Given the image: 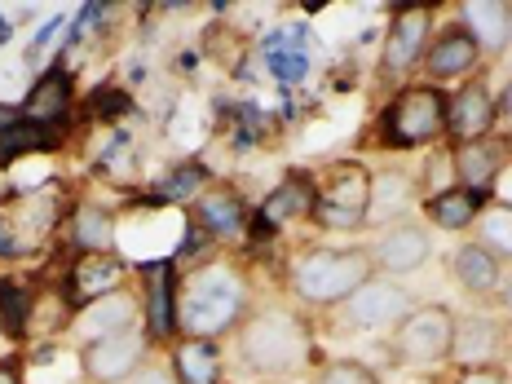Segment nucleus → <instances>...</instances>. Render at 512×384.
I'll list each match as a JSON object with an SVG mask.
<instances>
[{"label":"nucleus","mask_w":512,"mask_h":384,"mask_svg":"<svg viewBox=\"0 0 512 384\" xmlns=\"http://www.w3.org/2000/svg\"><path fill=\"white\" fill-rule=\"evenodd\" d=\"M124 279H128V261L115 252H80L67 270V301L76 309H89L98 305L102 296H115L124 292Z\"/></svg>","instance_id":"nucleus-14"},{"label":"nucleus","mask_w":512,"mask_h":384,"mask_svg":"<svg viewBox=\"0 0 512 384\" xmlns=\"http://www.w3.org/2000/svg\"><path fill=\"white\" fill-rule=\"evenodd\" d=\"M18 115L31 124H62L71 115V80H67V71H49V76H40L36 84H31V93H27V102L18 106Z\"/></svg>","instance_id":"nucleus-22"},{"label":"nucleus","mask_w":512,"mask_h":384,"mask_svg":"<svg viewBox=\"0 0 512 384\" xmlns=\"http://www.w3.org/2000/svg\"><path fill=\"white\" fill-rule=\"evenodd\" d=\"M336 309H340V323H345V327L376 332V327H398L402 318L415 309V301H411V292L398 279H384V274H376V279H367L354 296H349V301H340Z\"/></svg>","instance_id":"nucleus-10"},{"label":"nucleus","mask_w":512,"mask_h":384,"mask_svg":"<svg viewBox=\"0 0 512 384\" xmlns=\"http://www.w3.org/2000/svg\"><path fill=\"white\" fill-rule=\"evenodd\" d=\"M433 40V9L429 5H398L393 9V23H389V36H384V49H380V80L393 84L402 80L411 67L424 62V49Z\"/></svg>","instance_id":"nucleus-8"},{"label":"nucleus","mask_w":512,"mask_h":384,"mask_svg":"<svg viewBox=\"0 0 512 384\" xmlns=\"http://www.w3.org/2000/svg\"><path fill=\"white\" fill-rule=\"evenodd\" d=\"M190 221L195 230H204L208 239H239L248 230V204L239 199V190L230 186H204L190 199Z\"/></svg>","instance_id":"nucleus-15"},{"label":"nucleus","mask_w":512,"mask_h":384,"mask_svg":"<svg viewBox=\"0 0 512 384\" xmlns=\"http://www.w3.org/2000/svg\"><path fill=\"white\" fill-rule=\"evenodd\" d=\"M314 221L327 230H358L376 208V177L358 159H336L323 177L314 181Z\"/></svg>","instance_id":"nucleus-4"},{"label":"nucleus","mask_w":512,"mask_h":384,"mask_svg":"<svg viewBox=\"0 0 512 384\" xmlns=\"http://www.w3.org/2000/svg\"><path fill=\"white\" fill-rule=\"evenodd\" d=\"M5 40H9V23H5V18H0V45H5Z\"/></svg>","instance_id":"nucleus-39"},{"label":"nucleus","mask_w":512,"mask_h":384,"mask_svg":"<svg viewBox=\"0 0 512 384\" xmlns=\"http://www.w3.org/2000/svg\"><path fill=\"white\" fill-rule=\"evenodd\" d=\"M477 62H482L477 40L468 36L460 23H451L429 40L420 67H424V76H429V84H442V80H460V76H468V71H477Z\"/></svg>","instance_id":"nucleus-17"},{"label":"nucleus","mask_w":512,"mask_h":384,"mask_svg":"<svg viewBox=\"0 0 512 384\" xmlns=\"http://www.w3.org/2000/svg\"><path fill=\"white\" fill-rule=\"evenodd\" d=\"M58 226V199L45 190H23L14 195L9 212H0V256H27Z\"/></svg>","instance_id":"nucleus-9"},{"label":"nucleus","mask_w":512,"mask_h":384,"mask_svg":"<svg viewBox=\"0 0 512 384\" xmlns=\"http://www.w3.org/2000/svg\"><path fill=\"white\" fill-rule=\"evenodd\" d=\"M314 181H309V173H287L279 186L265 195L261 212H256V221H248L252 234H274L279 226H292L296 217H314Z\"/></svg>","instance_id":"nucleus-16"},{"label":"nucleus","mask_w":512,"mask_h":384,"mask_svg":"<svg viewBox=\"0 0 512 384\" xmlns=\"http://www.w3.org/2000/svg\"><path fill=\"white\" fill-rule=\"evenodd\" d=\"M31 296L18 283H0V323L9 336H27L31 332Z\"/></svg>","instance_id":"nucleus-29"},{"label":"nucleus","mask_w":512,"mask_h":384,"mask_svg":"<svg viewBox=\"0 0 512 384\" xmlns=\"http://www.w3.org/2000/svg\"><path fill=\"white\" fill-rule=\"evenodd\" d=\"M5 195H9V190H5V186H0V199H5Z\"/></svg>","instance_id":"nucleus-40"},{"label":"nucleus","mask_w":512,"mask_h":384,"mask_svg":"<svg viewBox=\"0 0 512 384\" xmlns=\"http://www.w3.org/2000/svg\"><path fill=\"white\" fill-rule=\"evenodd\" d=\"M495 120H499V102L486 80H468L460 93L446 98V137H451L455 146L490 137L495 133Z\"/></svg>","instance_id":"nucleus-13"},{"label":"nucleus","mask_w":512,"mask_h":384,"mask_svg":"<svg viewBox=\"0 0 512 384\" xmlns=\"http://www.w3.org/2000/svg\"><path fill=\"white\" fill-rule=\"evenodd\" d=\"M137 305L128 292H115V296H102L98 305L80 309L76 318V332L84 336V345H93V340L102 336H115V332H128V327H137Z\"/></svg>","instance_id":"nucleus-21"},{"label":"nucleus","mask_w":512,"mask_h":384,"mask_svg":"<svg viewBox=\"0 0 512 384\" xmlns=\"http://www.w3.org/2000/svg\"><path fill=\"white\" fill-rule=\"evenodd\" d=\"M239 362L252 376H301L314 362V336L301 314H292L287 305H265L248 314L239 327Z\"/></svg>","instance_id":"nucleus-2"},{"label":"nucleus","mask_w":512,"mask_h":384,"mask_svg":"<svg viewBox=\"0 0 512 384\" xmlns=\"http://www.w3.org/2000/svg\"><path fill=\"white\" fill-rule=\"evenodd\" d=\"M451 270H455V279H460L464 292H473V296H490L495 292V283H499V274H504V265L490 256L482 243H460V248L451 252Z\"/></svg>","instance_id":"nucleus-25"},{"label":"nucleus","mask_w":512,"mask_h":384,"mask_svg":"<svg viewBox=\"0 0 512 384\" xmlns=\"http://www.w3.org/2000/svg\"><path fill=\"white\" fill-rule=\"evenodd\" d=\"M128 384H177V376H173L168 367H146L142 376H133Z\"/></svg>","instance_id":"nucleus-35"},{"label":"nucleus","mask_w":512,"mask_h":384,"mask_svg":"<svg viewBox=\"0 0 512 384\" xmlns=\"http://www.w3.org/2000/svg\"><path fill=\"white\" fill-rule=\"evenodd\" d=\"M460 27L482 53H504L512 45V5L508 0H468L460 5Z\"/></svg>","instance_id":"nucleus-19"},{"label":"nucleus","mask_w":512,"mask_h":384,"mask_svg":"<svg viewBox=\"0 0 512 384\" xmlns=\"http://www.w3.org/2000/svg\"><path fill=\"white\" fill-rule=\"evenodd\" d=\"M76 384H80V380H76ZM84 384H89V380H84Z\"/></svg>","instance_id":"nucleus-41"},{"label":"nucleus","mask_w":512,"mask_h":384,"mask_svg":"<svg viewBox=\"0 0 512 384\" xmlns=\"http://www.w3.org/2000/svg\"><path fill=\"white\" fill-rule=\"evenodd\" d=\"M71 239L80 252H111L115 248V212L102 204H80L71 212Z\"/></svg>","instance_id":"nucleus-26"},{"label":"nucleus","mask_w":512,"mask_h":384,"mask_svg":"<svg viewBox=\"0 0 512 384\" xmlns=\"http://www.w3.org/2000/svg\"><path fill=\"white\" fill-rule=\"evenodd\" d=\"M495 102H499V115H508V120H512V80L504 84V93H499Z\"/></svg>","instance_id":"nucleus-38"},{"label":"nucleus","mask_w":512,"mask_h":384,"mask_svg":"<svg viewBox=\"0 0 512 384\" xmlns=\"http://www.w3.org/2000/svg\"><path fill=\"white\" fill-rule=\"evenodd\" d=\"M367 279H376L367 248H305L292 261V292L305 305H340L358 292Z\"/></svg>","instance_id":"nucleus-3"},{"label":"nucleus","mask_w":512,"mask_h":384,"mask_svg":"<svg viewBox=\"0 0 512 384\" xmlns=\"http://www.w3.org/2000/svg\"><path fill=\"white\" fill-rule=\"evenodd\" d=\"M367 256H371V270L384 274V279H407V274L424 270V261L433 256V239L415 221H393L389 230L371 239Z\"/></svg>","instance_id":"nucleus-12"},{"label":"nucleus","mask_w":512,"mask_h":384,"mask_svg":"<svg viewBox=\"0 0 512 384\" xmlns=\"http://www.w3.org/2000/svg\"><path fill=\"white\" fill-rule=\"evenodd\" d=\"M146 336L151 340H168L177 332V318H173V292H177V279H173V265L168 261H155L146 265Z\"/></svg>","instance_id":"nucleus-20"},{"label":"nucleus","mask_w":512,"mask_h":384,"mask_svg":"<svg viewBox=\"0 0 512 384\" xmlns=\"http://www.w3.org/2000/svg\"><path fill=\"white\" fill-rule=\"evenodd\" d=\"M177 332L195 340H217L248 318V279L234 261H199L177 279L173 292Z\"/></svg>","instance_id":"nucleus-1"},{"label":"nucleus","mask_w":512,"mask_h":384,"mask_svg":"<svg viewBox=\"0 0 512 384\" xmlns=\"http://www.w3.org/2000/svg\"><path fill=\"white\" fill-rule=\"evenodd\" d=\"M473 230H477L473 243H482L499 265L512 261V204H486L482 217L473 221Z\"/></svg>","instance_id":"nucleus-27"},{"label":"nucleus","mask_w":512,"mask_h":384,"mask_svg":"<svg viewBox=\"0 0 512 384\" xmlns=\"http://www.w3.org/2000/svg\"><path fill=\"white\" fill-rule=\"evenodd\" d=\"M455 384H512L508 367L504 362H495V367H473V371H460V380Z\"/></svg>","instance_id":"nucleus-33"},{"label":"nucleus","mask_w":512,"mask_h":384,"mask_svg":"<svg viewBox=\"0 0 512 384\" xmlns=\"http://www.w3.org/2000/svg\"><path fill=\"white\" fill-rule=\"evenodd\" d=\"M53 146H58V133H53V128L18 120L14 128L0 133V164H14V159L36 155V151H53Z\"/></svg>","instance_id":"nucleus-28"},{"label":"nucleus","mask_w":512,"mask_h":384,"mask_svg":"<svg viewBox=\"0 0 512 384\" xmlns=\"http://www.w3.org/2000/svg\"><path fill=\"white\" fill-rule=\"evenodd\" d=\"M446 137V93L437 84H411L384 106L380 115V142L393 151H415Z\"/></svg>","instance_id":"nucleus-5"},{"label":"nucleus","mask_w":512,"mask_h":384,"mask_svg":"<svg viewBox=\"0 0 512 384\" xmlns=\"http://www.w3.org/2000/svg\"><path fill=\"white\" fill-rule=\"evenodd\" d=\"M0 384H27V380H23V362H18V358H5V362H0Z\"/></svg>","instance_id":"nucleus-36"},{"label":"nucleus","mask_w":512,"mask_h":384,"mask_svg":"<svg viewBox=\"0 0 512 384\" xmlns=\"http://www.w3.org/2000/svg\"><path fill=\"white\" fill-rule=\"evenodd\" d=\"M146 354H151V336L146 327H128V332L102 336L80 349V371L89 384H128L146 371Z\"/></svg>","instance_id":"nucleus-7"},{"label":"nucleus","mask_w":512,"mask_h":384,"mask_svg":"<svg viewBox=\"0 0 512 384\" xmlns=\"http://www.w3.org/2000/svg\"><path fill=\"white\" fill-rule=\"evenodd\" d=\"M204 186H208V173H204V164H181L177 173L168 177V181H164V186H159V190H164V199H186V204H190V199H195V195H199V190H204Z\"/></svg>","instance_id":"nucleus-30"},{"label":"nucleus","mask_w":512,"mask_h":384,"mask_svg":"<svg viewBox=\"0 0 512 384\" xmlns=\"http://www.w3.org/2000/svg\"><path fill=\"white\" fill-rule=\"evenodd\" d=\"M490 296H495V305L504 309V314H512V270L499 274V283H495V292H490Z\"/></svg>","instance_id":"nucleus-34"},{"label":"nucleus","mask_w":512,"mask_h":384,"mask_svg":"<svg viewBox=\"0 0 512 384\" xmlns=\"http://www.w3.org/2000/svg\"><path fill=\"white\" fill-rule=\"evenodd\" d=\"M18 120H23V115H18V106H5V102H0V133H5V128H14Z\"/></svg>","instance_id":"nucleus-37"},{"label":"nucleus","mask_w":512,"mask_h":384,"mask_svg":"<svg viewBox=\"0 0 512 384\" xmlns=\"http://www.w3.org/2000/svg\"><path fill=\"white\" fill-rule=\"evenodd\" d=\"M173 376L177 384H221V349L217 340L186 336L173 349Z\"/></svg>","instance_id":"nucleus-24"},{"label":"nucleus","mask_w":512,"mask_h":384,"mask_svg":"<svg viewBox=\"0 0 512 384\" xmlns=\"http://www.w3.org/2000/svg\"><path fill=\"white\" fill-rule=\"evenodd\" d=\"M482 208H486L482 199L468 195V190H460V186H446V190H437V195L424 199V217H429L437 230H446V234L468 230L477 217H482Z\"/></svg>","instance_id":"nucleus-23"},{"label":"nucleus","mask_w":512,"mask_h":384,"mask_svg":"<svg viewBox=\"0 0 512 384\" xmlns=\"http://www.w3.org/2000/svg\"><path fill=\"white\" fill-rule=\"evenodd\" d=\"M318 384H380L376 371L367 362H354V358H340V362H327Z\"/></svg>","instance_id":"nucleus-31"},{"label":"nucleus","mask_w":512,"mask_h":384,"mask_svg":"<svg viewBox=\"0 0 512 384\" xmlns=\"http://www.w3.org/2000/svg\"><path fill=\"white\" fill-rule=\"evenodd\" d=\"M499 349H504V327L486 314H468V318H455V349H451V362H460L464 371L473 367H495L499 362Z\"/></svg>","instance_id":"nucleus-18"},{"label":"nucleus","mask_w":512,"mask_h":384,"mask_svg":"<svg viewBox=\"0 0 512 384\" xmlns=\"http://www.w3.org/2000/svg\"><path fill=\"white\" fill-rule=\"evenodd\" d=\"M455 349V314L446 305H415L393 327V358L411 371H429L451 362Z\"/></svg>","instance_id":"nucleus-6"},{"label":"nucleus","mask_w":512,"mask_h":384,"mask_svg":"<svg viewBox=\"0 0 512 384\" xmlns=\"http://www.w3.org/2000/svg\"><path fill=\"white\" fill-rule=\"evenodd\" d=\"M512 164V133H490L482 142H468V146H455L451 151V173H455V186L477 195L486 204L495 181L508 173Z\"/></svg>","instance_id":"nucleus-11"},{"label":"nucleus","mask_w":512,"mask_h":384,"mask_svg":"<svg viewBox=\"0 0 512 384\" xmlns=\"http://www.w3.org/2000/svg\"><path fill=\"white\" fill-rule=\"evenodd\" d=\"M84 111H89L93 120H115V115H128V111H133V102H128L124 89H115V84H102V89L89 98V106H84Z\"/></svg>","instance_id":"nucleus-32"}]
</instances>
